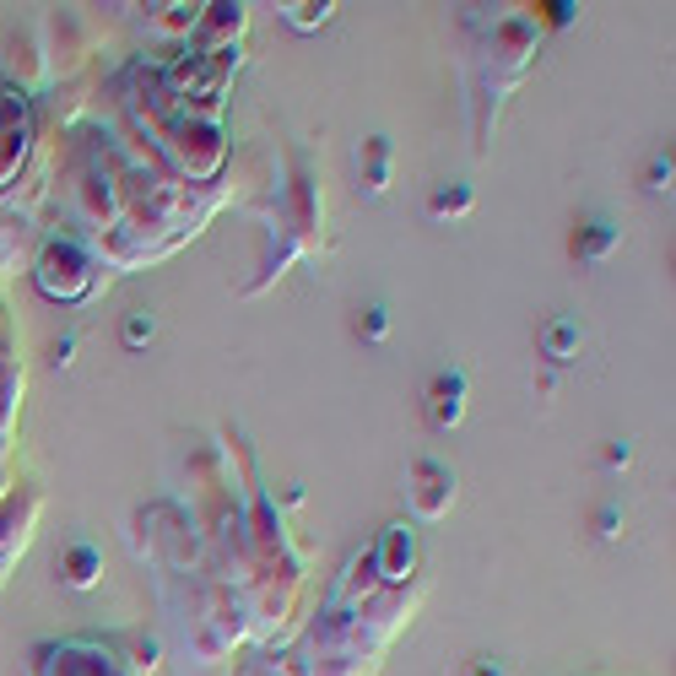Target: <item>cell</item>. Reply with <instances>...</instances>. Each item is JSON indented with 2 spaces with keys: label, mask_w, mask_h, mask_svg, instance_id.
I'll use <instances>...</instances> for the list:
<instances>
[{
  "label": "cell",
  "mask_w": 676,
  "mask_h": 676,
  "mask_svg": "<svg viewBox=\"0 0 676 676\" xmlns=\"http://www.w3.org/2000/svg\"><path fill=\"white\" fill-rule=\"evenodd\" d=\"M125 341H130V347H141V341H152V320H130V325H125Z\"/></svg>",
  "instance_id": "52a82bcc"
},
{
  "label": "cell",
  "mask_w": 676,
  "mask_h": 676,
  "mask_svg": "<svg viewBox=\"0 0 676 676\" xmlns=\"http://www.w3.org/2000/svg\"><path fill=\"white\" fill-rule=\"evenodd\" d=\"M606 244H612V228H606V222H595V233L585 238V255H601Z\"/></svg>",
  "instance_id": "8992f818"
},
{
  "label": "cell",
  "mask_w": 676,
  "mask_h": 676,
  "mask_svg": "<svg viewBox=\"0 0 676 676\" xmlns=\"http://www.w3.org/2000/svg\"><path fill=\"white\" fill-rule=\"evenodd\" d=\"M547 347H552V357L563 363V357H568V347H574V330H568V325H558V330H552V341H547Z\"/></svg>",
  "instance_id": "277c9868"
},
{
  "label": "cell",
  "mask_w": 676,
  "mask_h": 676,
  "mask_svg": "<svg viewBox=\"0 0 676 676\" xmlns=\"http://www.w3.org/2000/svg\"><path fill=\"white\" fill-rule=\"evenodd\" d=\"M471 206V195L466 190H455V195H439V201H433V211H439V217H444V211H466Z\"/></svg>",
  "instance_id": "5b68a950"
},
{
  "label": "cell",
  "mask_w": 676,
  "mask_h": 676,
  "mask_svg": "<svg viewBox=\"0 0 676 676\" xmlns=\"http://www.w3.org/2000/svg\"><path fill=\"white\" fill-rule=\"evenodd\" d=\"M460 390H466V384H460V374H449V379L433 384V395H439V412H433V417H439V422H455V417H460Z\"/></svg>",
  "instance_id": "6da1fadb"
},
{
  "label": "cell",
  "mask_w": 676,
  "mask_h": 676,
  "mask_svg": "<svg viewBox=\"0 0 676 676\" xmlns=\"http://www.w3.org/2000/svg\"><path fill=\"white\" fill-rule=\"evenodd\" d=\"M401 563H412V536H406V530H390V563H384V579H401Z\"/></svg>",
  "instance_id": "7a4b0ae2"
},
{
  "label": "cell",
  "mask_w": 676,
  "mask_h": 676,
  "mask_svg": "<svg viewBox=\"0 0 676 676\" xmlns=\"http://www.w3.org/2000/svg\"><path fill=\"white\" fill-rule=\"evenodd\" d=\"M71 585H92V552H76L71 558Z\"/></svg>",
  "instance_id": "3957f363"
},
{
  "label": "cell",
  "mask_w": 676,
  "mask_h": 676,
  "mask_svg": "<svg viewBox=\"0 0 676 676\" xmlns=\"http://www.w3.org/2000/svg\"><path fill=\"white\" fill-rule=\"evenodd\" d=\"M476 676H503V671H498V666H482V671H476Z\"/></svg>",
  "instance_id": "ba28073f"
}]
</instances>
